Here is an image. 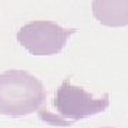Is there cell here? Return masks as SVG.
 <instances>
[{
	"mask_svg": "<svg viewBox=\"0 0 128 128\" xmlns=\"http://www.w3.org/2000/svg\"><path fill=\"white\" fill-rule=\"evenodd\" d=\"M46 90L37 77L23 70H7L0 74V114L24 117L41 108Z\"/></svg>",
	"mask_w": 128,
	"mask_h": 128,
	"instance_id": "1",
	"label": "cell"
},
{
	"mask_svg": "<svg viewBox=\"0 0 128 128\" xmlns=\"http://www.w3.org/2000/svg\"><path fill=\"white\" fill-rule=\"evenodd\" d=\"M76 32V28H64L53 22L37 20L18 30L17 41L33 56H53L63 50Z\"/></svg>",
	"mask_w": 128,
	"mask_h": 128,
	"instance_id": "2",
	"label": "cell"
},
{
	"mask_svg": "<svg viewBox=\"0 0 128 128\" xmlns=\"http://www.w3.org/2000/svg\"><path fill=\"white\" fill-rule=\"evenodd\" d=\"M108 94L101 98H94L86 90L73 86L70 80H66L57 88L54 96V107L57 112L73 121L101 114L108 108Z\"/></svg>",
	"mask_w": 128,
	"mask_h": 128,
	"instance_id": "3",
	"label": "cell"
},
{
	"mask_svg": "<svg viewBox=\"0 0 128 128\" xmlns=\"http://www.w3.org/2000/svg\"><path fill=\"white\" fill-rule=\"evenodd\" d=\"M92 16L107 27L128 26V0H92Z\"/></svg>",
	"mask_w": 128,
	"mask_h": 128,
	"instance_id": "4",
	"label": "cell"
},
{
	"mask_svg": "<svg viewBox=\"0 0 128 128\" xmlns=\"http://www.w3.org/2000/svg\"><path fill=\"white\" fill-rule=\"evenodd\" d=\"M104 128H112V127H104Z\"/></svg>",
	"mask_w": 128,
	"mask_h": 128,
	"instance_id": "5",
	"label": "cell"
}]
</instances>
